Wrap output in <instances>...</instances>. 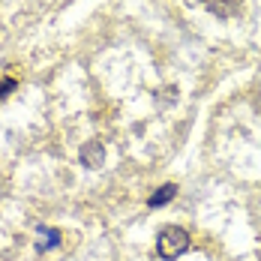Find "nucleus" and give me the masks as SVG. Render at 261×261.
I'll return each mask as SVG.
<instances>
[{"instance_id": "obj_5", "label": "nucleus", "mask_w": 261, "mask_h": 261, "mask_svg": "<svg viewBox=\"0 0 261 261\" xmlns=\"http://www.w3.org/2000/svg\"><path fill=\"white\" fill-rule=\"evenodd\" d=\"M60 243V231L57 228H39V237H36V249L39 252H48Z\"/></svg>"}, {"instance_id": "obj_3", "label": "nucleus", "mask_w": 261, "mask_h": 261, "mask_svg": "<svg viewBox=\"0 0 261 261\" xmlns=\"http://www.w3.org/2000/svg\"><path fill=\"white\" fill-rule=\"evenodd\" d=\"M204 6L216 18H231L237 12V0H204Z\"/></svg>"}, {"instance_id": "obj_2", "label": "nucleus", "mask_w": 261, "mask_h": 261, "mask_svg": "<svg viewBox=\"0 0 261 261\" xmlns=\"http://www.w3.org/2000/svg\"><path fill=\"white\" fill-rule=\"evenodd\" d=\"M81 165H84V168H102L105 165L102 141H87V144L81 147Z\"/></svg>"}, {"instance_id": "obj_6", "label": "nucleus", "mask_w": 261, "mask_h": 261, "mask_svg": "<svg viewBox=\"0 0 261 261\" xmlns=\"http://www.w3.org/2000/svg\"><path fill=\"white\" fill-rule=\"evenodd\" d=\"M9 90H15V81H12V79H3V81H0V99H3Z\"/></svg>"}, {"instance_id": "obj_1", "label": "nucleus", "mask_w": 261, "mask_h": 261, "mask_svg": "<svg viewBox=\"0 0 261 261\" xmlns=\"http://www.w3.org/2000/svg\"><path fill=\"white\" fill-rule=\"evenodd\" d=\"M186 249H189V234L183 231L180 225H165V228L159 231V237H156V252L165 261L180 258Z\"/></svg>"}, {"instance_id": "obj_4", "label": "nucleus", "mask_w": 261, "mask_h": 261, "mask_svg": "<svg viewBox=\"0 0 261 261\" xmlns=\"http://www.w3.org/2000/svg\"><path fill=\"white\" fill-rule=\"evenodd\" d=\"M174 195H177V186H174V183H165V186H159L156 192L147 198V204H150V207H162V204H168Z\"/></svg>"}]
</instances>
